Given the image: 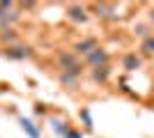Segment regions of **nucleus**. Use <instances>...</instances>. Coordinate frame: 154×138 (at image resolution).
<instances>
[{"label": "nucleus", "instance_id": "9", "mask_svg": "<svg viewBox=\"0 0 154 138\" xmlns=\"http://www.w3.org/2000/svg\"><path fill=\"white\" fill-rule=\"evenodd\" d=\"M140 48L147 53V55H154V37H145V41H143Z\"/></svg>", "mask_w": 154, "mask_h": 138}, {"label": "nucleus", "instance_id": "5", "mask_svg": "<svg viewBox=\"0 0 154 138\" xmlns=\"http://www.w3.org/2000/svg\"><path fill=\"white\" fill-rule=\"evenodd\" d=\"M94 48H97V41L94 39H83V41H78V44H76V51L85 53V55H90Z\"/></svg>", "mask_w": 154, "mask_h": 138}, {"label": "nucleus", "instance_id": "1", "mask_svg": "<svg viewBox=\"0 0 154 138\" xmlns=\"http://www.w3.org/2000/svg\"><path fill=\"white\" fill-rule=\"evenodd\" d=\"M9 9H12V2H2V5H0V26L2 28H7L9 23H14V21L19 19V14L9 12Z\"/></svg>", "mask_w": 154, "mask_h": 138}, {"label": "nucleus", "instance_id": "4", "mask_svg": "<svg viewBox=\"0 0 154 138\" xmlns=\"http://www.w3.org/2000/svg\"><path fill=\"white\" fill-rule=\"evenodd\" d=\"M69 19L78 21V23H85V21H88V14H85L83 7H69Z\"/></svg>", "mask_w": 154, "mask_h": 138}, {"label": "nucleus", "instance_id": "6", "mask_svg": "<svg viewBox=\"0 0 154 138\" xmlns=\"http://www.w3.org/2000/svg\"><path fill=\"white\" fill-rule=\"evenodd\" d=\"M92 78L99 81V83H103V81L108 78V67L103 65V67H94V72H92Z\"/></svg>", "mask_w": 154, "mask_h": 138}, {"label": "nucleus", "instance_id": "10", "mask_svg": "<svg viewBox=\"0 0 154 138\" xmlns=\"http://www.w3.org/2000/svg\"><path fill=\"white\" fill-rule=\"evenodd\" d=\"M97 12H101V16H110L115 12V7L113 5H97Z\"/></svg>", "mask_w": 154, "mask_h": 138}, {"label": "nucleus", "instance_id": "7", "mask_svg": "<svg viewBox=\"0 0 154 138\" xmlns=\"http://www.w3.org/2000/svg\"><path fill=\"white\" fill-rule=\"evenodd\" d=\"M138 67H140V60L136 58L134 53L124 58V69H129V72H134V69H138Z\"/></svg>", "mask_w": 154, "mask_h": 138}, {"label": "nucleus", "instance_id": "11", "mask_svg": "<svg viewBox=\"0 0 154 138\" xmlns=\"http://www.w3.org/2000/svg\"><path fill=\"white\" fill-rule=\"evenodd\" d=\"M67 136H69V138H83V136H81V133H76V131H69V133H67Z\"/></svg>", "mask_w": 154, "mask_h": 138}, {"label": "nucleus", "instance_id": "12", "mask_svg": "<svg viewBox=\"0 0 154 138\" xmlns=\"http://www.w3.org/2000/svg\"><path fill=\"white\" fill-rule=\"evenodd\" d=\"M149 19H152V21H154V9H152V14H149Z\"/></svg>", "mask_w": 154, "mask_h": 138}, {"label": "nucleus", "instance_id": "3", "mask_svg": "<svg viewBox=\"0 0 154 138\" xmlns=\"http://www.w3.org/2000/svg\"><path fill=\"white\" fill-rule=\"evenodd\" d=\"M88 62L94 67H103L106 62H108V53L103 51V48H94V51L88 55Z\"/></svg>", "mask_w": 154, "mask_h": 138}, {"label": "nucleus", "instance_id": "8", "mask_svg": "<svg viewBox=\"0 0 154 138\" xmlns=\"http://www.w3.org/2000/svg\"><path fill=\"white\" fill-rule=\"evenodd\" d=\"M21 127H23V131H28V136H30V138H39V131L32 127L30 120H21Z\"/></svg>", "mask_w": 154, "mask_h": 138}, {"label": "nucleus", "instance_id": "2", "mask_svg": "<svg viewBox=\"0 0 154 138\" xmlns=\"http://www.w3.org/2000/svg\"><path fill=\"white\" fill-rule=\"evenodd\" d=\"M5 55L12 60H26L32 55V51L28 48V46H7L5 48Z\"/></svg>", "mask_w": 154, "mask_h": 138}]
</instances>
